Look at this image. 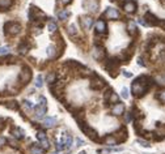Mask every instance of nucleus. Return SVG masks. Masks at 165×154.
Segmentation results:
<instances>
[{
    "instance_id": "30",
    "label": "nucleus",
    "mask_w": 165,
    "mask_h": 154,
    "mask_svg": "<svg viewBox=\"0 0 165 154\" xmlns=\"http://www.w3.org/2000/svg\"><path fill=\"white\" fill-rule=\"evenodd\" d=\"M68 32H69V34H72V35L77 34V29H76V25H75V24H71V25L68 26Z\"/></svg>"
},
{
    "instance_id": "2",
    "label": "nucleus",
    "mask_w": 165,
    "mask_h": 154,
    "mask_svg": "<svg viewBox=\"0 0 165 154\" xmlns=\"http://www.w3.org/2000/svg\"><path fill=\"white\" fill-rule=\"evenodd\" d=\"M20 30H21L20 24H17V22H7L5 24V33H8V34L17 35L18 33H20Z\"/></svg>"
},
{
    "instance_id": "19",
    "label": "nucleus",
    "mask_w": 165,
    "mask_h": 154,
    "mask_svg": "<svg viewBox=\"0 0 165 154\" xmlns=\"http://www.w3.org/2000/svg\"><path fill=\"white\" fill-rule=\"evenodd\" d=\"M47 56L51 59H54L56 56V47L55 46H48L47 47Z\"/></svg>"
},
{
    "instance_id": "22",
    "label": "nucleus",
    "mask_w": 165,
    "mask_h": 154,
    "mask_svg": "<svg viewBox=\"0 0 165 154\" xmlns=\"http://www.w3.org/2000/svg\"><path fill=\"white\" fill-rule=\"evenodd\" d=\"M127 29H128V33H130V34H135V32H136V25H135V22H134V21H128Z\"/></svg>"
},
{
    "instance_id": "4",
    "label": "nucleus",
    "mask_w": 165,
    "mask_h": 154,
    "mask_svg": "<svg viewBox=\"0 0 165 154\" xmlns=\"http://www.w3.org/2000/svg\"><path fill=\"white\" fill-rule=\"evenodd\" d=\"M123 9L127 13H134V12H136V3L134 0H126L123 3Z\"/></svg>"
},
{
    "instance_id": "5",
    "label": "nucleus",
    "mask_w": 165,
    "mask_h": 154,
    "mask_svg": "<svg viewBox=\"0 0 165 154\" xmlns=\"http://www.w3.org/2000/svg\"><path fill=\"white\" fill-rule=\"evenodd\" d=\"M103 16L109 20H118L119 19V12L115 9V8H108Z\"/></svg>"
},
{
    "instance_id": "45",
    "label": "nucleus",
    "mask_w": 165,
    "mask_h": 154,
    "mask_svg": "<svg viewBox=\"0 0 165 154\" xmlns=\"http://www.w3.org/2000/svg\"><path fill=\"white\" fill-rule=\"evenodd\" d=\"M79 154H87V153H85V152H80V153H79Z\"/></svg>"
},
{
    "instance_id": "6",
    "label": "nucleus",
    "mask_w": 165,
    "mask_h": 154,
    "mask_svg": "<svg viewBox=\"0 0 165 154\" xmlns=\"http://www.w3.org/2000/svg\"><path fill=\"white\" fill-rule=\"evenodd\" d=\"M30 17H32V20H41V17H45V13L39 11L38 8L32 7L30 8Z\"/></svg>"
},
{
    "instance_id": "9",
    "label": "nucleus",
    "mask_w": 165,
    "mask_h": 154,
    "mask_svg": "<svg viewBox=\"0 0 165 154\" xmlns=\"http://www.w3.org/2000/svg\"><path fill=\"white\" fill-rule=\"evenodd\" d=\"M56 123H58V119L54 117V116H48L43 120V125L46 127V128H53V127L56 125Z\"/></svg>"
},
{
    "instance_id": "31",
    "label": "nucleus",
    "mask_w": 165,
    "mask_h": 154,
    "mask_svg": "<svg viewBox=\"0 0 165 154\" xmlns=\"http://www.w3.org/2000/svg\"><path fill=\"white\" fill-rule=\"evenodd\" d=\"M41 146H42V149H45V150H47L48 148H50L47 138H45V140H41Z\"/></svg>"
},
{
    "instance_id": "10",
    "label": "nucleus",
    "mask_w": 165,
    "mask_h": 154,
    "mask_svg": "<svg viewBox=\"0 0 165 154\" xmlns=\"http://www.w3.org/2000/svg\"><path fill=\"white\" fill-rule=\"evenodd\" d=\"M96 32L98 33V34L106 33V22L103 20H98L96 22Z\"/></svg>"
},
{
    "instance_id": "34",
    "label": "nucleus",
    "mask_w": 165,
    "mask_h": 154,
    "mask_svg": "<svg viewBox=\"0 0 165 154\" xmlns=\"http://www.w3.org/2000/svg\"><path fill=\"white\" fill-rule=\"evenodd\" d=\"M22 105H24V107H26V108H34V105L32 103V102H29V101H24L22 102Z\"/></svg>"
},
{
    "instance_id": "28",
    "label": "nucleus",
    "mask_w": 165,
    "mask_h": 154,
    "mask_svg": "<svg viewBox=\"0 0 165 154\" xmlns=\"http://www.w3.org/2000/svg\"><path fill=\"white\" fill-rule=\"evenodd\" d=\"M35 86L37 87H42L43 86V77L41 76V74H38L35 78Z\"/></svg>"
},
{
    "instance_id": "3",
    "label": "nucleus",
    "mask_w": 165,
    "mask_h": 154,
    "mask_svg": "<svg viewBox=\"0 0 165 154\" xmlns=\"http://www.w3.org/2000/svg\"><path fill=\"white\" fill-rule=\"evenodd\" d=\"M103 86H105V81H103L101 77H98V76H94V78L92 80V82H90V87H92V89L100 90V89H102Z\"/></svg>"
},
{
    "instance_id": "23",
    "label": "nucleus",
    "mask_w": 165,
    "mask_h": 154,
    "mask_svg": "<svg viewBox=\"0 0 165 154\" xmlns=\"http://www.w3.org/2000/svg\"><path fill=\"white\" fill-rule=\"evenodd\" d=\"M28 50H29V46H28L26 43H21L20 46H18V52H20L21 55H25V54H28Z\"/></svg>"
},
{
    "instance_id": "1",
    "label": "nucleus",
    "mask_w": 165,
    "mask_h": 154,
    "mask_svg": "<svg viewBox=\"0 0 165 154\" xmlns=\"http://www.w3.org/2000/svg\"><path fill=\"white\" fill-rule=\"evenodd\" d=\"M147 92V85L143 81H140V78L132 84V94L135 97H142Z\"/></svg>"
},
{
    "instance_id": "21",
    "label": "nucleus",
    "mask_w": 165,
    "mask_h": 154,
    "mask_svg": "<svg viewBox=\"0 0 165 154\" xmlns=\"http://www.w3.org/2000/svg\"><path fill=\"white\" fill-rule=\"evenodd\" d=\"M62 140H63V143L64 145H66V148H69L72 145V137L69 135H64L62 136Z\"/></svg>"
},
{
    "instance_id": "12",
    "label": "nucleus",
    "mask_w": 165,
    "mask_h": 154,
    "mask_svg": "<svg viewBox=\"0 0 165 154\" xmlns=\"http://www.w3.org/2000/svg\"><path fill=\"white\" fill-rule=\"evenodd\" d=\"M30 77H32V71H29V69H24L20 74V80H21V82H24V84H26L28 81L30 80Z\"/></svg>"
},
{
    "instance_id": "33",
    "label": "nucleus",
    "mask_w": 165,
    "mask_h": 154,
    "mask_svg": "<svg viewBox=\"0 0 165 154\" xmlns=\"http://www.w3.org/2000/svg\"><path fill=\"white\" fill-rule=\"evenodd\" d=\"M7 107L12 108V110H16V108H17V102L16 101H11L9 103H7Z\"/></svg>"
},
{
    "instance_id": "16",
    "label": "nucleus",
    "mask_w": 165,
    "mask_h": 154,
    "mask_svg": "<svg viewBox=\"0 0 165 154\" xmlns=\"http://www.w3.org/2000/svg\"><path fill=\"white\" fill-rule=\"evenodd\" d=\"M145 24L147 25H156V24H157V20L155 19L153 14L147 13L145 14Z\"/></svg>"
},
{
    "instance_id": "35",
    "label": "nucleus",
    "mask_w": 165,
    "mask_h": 154,
    "mask_svg": "<svg viewBox=\"0 0 165 154\" xmlns=\"http://www.w3.org/2000/svg\"><path fill=\"white\" fill-rule=\"evenodd\" d=\"M64 148H66V145H64V143H63L62 138H60V141L56 144V149H58V150H63Z\"/></svg>"
},
{
    "instance_id": "42",
    "label": "nucleus",
    "mask_w": 165,
    "mask_h": 154,
    "mask_svg": "<svg viewBox=\"0 0 165 154\" xmlns=\"http://www.w3.org/2000/svg\"><path fill=\"white\" fill-rule=\"evenodd\" d=\"M131 122V112H127L126 114V123H130Z\"/></svg>"
},
{
    "instance_id": "18",
    "label": "nucleus",
    "mask_w": 165,
    "mask_h": 154,
    "mask_svg": "<svg viewBox=\"0 0 165 154\" xmlns=\"http://www.w3.org/2000/svg\"><path fill=\"white\" fill-rule=\"evenodd\" d=\"M105 144L109 145V146H114V145H117V138H115L114 136H106L105 137Z\"/></svg>"
},
{
    "instance_id": "41",
    "label": "nucleus",
    "mask_w": 165,
    "mask_h": 154,
    "mask_svg": "<svg viewBox=\"0 0 165 154\" xmlns=\"http://www.w3.org/2000/svg\"><path fill=\"white\" fill-rule=\"evenodd\" d=\"M76 145H77V146H81V145H84V141L81 140V138H76Z\"/></svg>"
},
{
    "instance_id": "37",
    "label": "nucleus",
    "mask_w": 165,
    "mask_h": 154,
    "mask_svg": "<svg viewBox=\"0 0 165 154\" xmlns=\"http://www.w3.org/2000/svg\"><path fill=\"white\" fill-rule=\"evenodd\" d=\"M37 138H38L39 141H41V140H45V138H46V135L43 133V132H38V133H37Z\"/></svg>"
},
{
    "instance_id": "36",
    "label": "nucleus",
    "mask_w": 165,
    "mask_h": 154,
    "mask_svg": "<svg viewBox=\"0 0 165 154\" xmlns=\"http://www.w3.org/2000/svg\"><path fill=\"white\" fill-rule=\"evenodd\" d=\"M121 95L123 97L124 99H127V98H128V90L126 89V87H123V89H122V93H121Z\"/></svg>"
},
{
    "instance_id": "29",
    "label": "nucleus",
    "mask_w": 165,
    "mask_h": 154,
    "mask_svg": "<svg viewBox=\"0 0 165 154\" xmlns=\"http://www.w3.org/2000/svg\"><path fill=\"white\" fill-rule=\"evenodd\" d=\"M47 28H48V30H50V33H55V32H56V29H58V26H56V24H55V22L50 21V22H48V25H47Z\"/></svg>"
},
{
    "instance_id": "11",
    "label": "nucleus",
    "mask_w": 165,
    "mask_h": 154,
    "mask_svg": "<svg viewBox=\"0 0 165 154\" xmlns=\"http://www.w3.org/2000/svg\"><path fill=\"white\" fill-rule=\"evenodd\" d=\"M113 114H114V115H122V114L124 112V105L123 103H121V102H119V103H115L114 106H113Z\"/></svg>"
},
{
    "instance_id": "15",
    "label": "nucleus",
    "mask_w": 165,
    "mask_h": 154,
    "mask_svg": "<svg viewBox=\"0 0 165 154\" xmlns=\"http://www.w3.org/2000/svg\"><path fill=\"white\" fill-rule=\"evenodd\" d=\"M12 135H13V137L14 138H18V140H20V138H24V131L21 128H13L12 129Z\"/></svg>"
},
{
    "instance_id": "25",
    "label": "nucleus",
    "mask_w": 165,
    "mask_h": 154,
    "mask_svg": "<svg viewBox=\"0 0 165 154\" xmlns=\"http://www.w3.org/2000/svg\"><path fill=\"white\" fill-rule=\"evenodd\" d=\"M118 99H119V97H118V94H115V93H111L110 94V97L108 98V102H110V103H117L118 102Z\"/></svg>"
},
{
    "instance_id": "7",
    "label": "nucleus",
    "mask_w": 165,
    "mask_h": 154,
    "mask_svg": "<svg viewBox=\"0 0 165 154\" xmlns=\"http://www.w3.org/2000/svg\"><path fill=\"white\" fill-rule=\"evenodd\" d=\"M92 55H93V58L96 59V60H101L105 56V50H103L102 47H94L93 48V51H92Z\"/></svg>"
},
{
    "instance_id": "32",
    "label": "nucleus",
    "mask_w": 165,
    "mask_h": 154,
    "mask_svg": "<svg viewBox=\"0 0 165 154\" xmlns=\"http://www.w3.org/2000/svg\"><path fill=\"white\" fill-rule=\"evenodd\" d=\"M7 54H9V47L8 46L0 47V55H7Z\"/></svg>"
},
{
    "instance_id": "40",
    "label": "nucleus",
    "mask_w": 165,
    "mask_h": 154,
    "mask_svg": "<svg viewBox=\"0 0 165 154\" xmlns=\"http://www.w3.org/2000/svg\"><path fill=\"white\" fill-rule=\"evenodd\" d=\"M5 144H7V140H5L4 137H1V136H0V146H4Z\"/></svg>"
},
{
    "instance_id": "17",
    "label": "nucleus",
    "mask_w": 165,
    "mask_h": 154,
    "mask_svg": "<svg viewBox=\"0 0 165 154\" xmlns=\"http://www.w3.org/2000/svg\"><path fill=\"white\" fill-rule=\"evenodd\" d=\"M82 4H84V7L87 8V9H89V11H97V4H96V3H93L92 0H87V1H84Z\"/></svg>"
},
{
    "instance_id": "26",
    "label": "nucleus",
    "mask_w": 165,
    "mask_h": 154,
    "mask_svg": "<svg viewBox=\"0 0 165 154\" xmlns=\"http://www.w3.org/2000/svg\"><path fill=\"white\" fill-rule=\"evenodd\" d=\"M12 4V0H0V8H9Z\"/></svg>"
},
{
    "instance_id": "24",
    "label": "nucleus",
    "mask_w": 165,
    "mask_h": 154,
    "mask_svg": "<svg viewBox=\"0 0 165 154\" xmlns=\"http://www.w3.org/2000/svg\"><path fill=\"white\" fill-rule=\"evenodd\" d=\"M69 14L71 13H69L68 11H59L58 12V17H59L60 20H67L69 17Z\"/></svg>"
},
{
    "instance_id": "44",
    "label": "nucleus",
    "mask_w": 165,
    "mask_h": 154,
    "mask_svg": "<svg viewBox=\"0 0 165 154\" xmlns=\"http://www.w3.org/2000/svg\"><path fill=\"white\" fill-rule=\"evenodd\" d=\"M60 1H62L64 5H67V4H69V3H71L72 0H60Z\"/></svg>"
},
{
    "instance_id": "38",
    "label": "nucleus",
    "mask_w": 165,
    "mask_h": 154,
    "mask_svg": "<svg viewBox=\"0 0 165 154\" xmlns=\"http://www.w3.org/2000/svg\"><path fill=\"white\" fill-rule=\"evenodd\" d=\"M158 99H160L161 102H165V90L158 93Z\"/></svg>"
},
{
    "instance_id": "14",
    "label": "nucleus",
    "mask_w": 165,
    "mask_h": 154,
    "mask_svg": "<svg viewBox=\"0 0 165 154\" xmlns=\"http://www.w3.org/2000/svg\"><path fill=\"white\" fill-rule=\"evenodd\" d=\"M35 112H37V117H41L43 116L46 114V111H47V108H46V105H41L39 103L38 106H35Z\"/></svg>"
},
{
    "instance_id": "20",
    "label": "nucleus",
    "mask_w": 165,
    "mask_h": 154,
    "mask_svg": "<svg viewBox=\"0 0 165 154\" xmlns=\"http://www.w3.org/2000/svg\"><path fill=\"white\" fill-rule=\"evenodd\" d=\"M43 150L41 146H38V145H33L32 148H30V154H43Z\"/></svg>"
},
{
    "instance_id": "27",
    "label": "nucleus",
    "mask_w": 165,
    "mask_h": 154,
    "mask_svg": "<svg viewBox=\"0 0 165 154\" xmlns=\"http://www.w3.org/2000/svg\"><path fill=\"white\" fill-rule=\"evenodd\" d=\"M55 78H56V76H55V73H48L47 74V77H46V81H47L48 84H54V82H56V81H55Z\"/></svg>"
},
{
    "instance_id": "39",
    "label": "nucleus",
    "mask_w": 165,
    "mask_h": 154,
    "mask_svg": "<svg viewBox=\"0 0 165 154\" xmlns=\"http://www.w3.org/2000/svg\"><path fill=\"white\" fill-rule=\"evenodd\" d=\"M138 143L142 145V146H145V148H149V146H151V145L147 143V141H143V140H138Z\"/></svg>"
},
{
    "instance_id": "46",
    "label": "nucleus",
    "mask_w": 165,
    "mask_h": 154,
    "mask_svg": "<svg viewBox=\"0 0 165 154\" xmlns=\"http://www.w3.org/2000/svg\"><path fill=\"white\" fill-rule=\"evenodd\" d=\"M53 154H56V153H53Z\"/></svg>"
},
{
    "instance_id": "8",
    "label": "nucleus",
    "mask_w": 165,
    "mask_h": 154,
    "mask_svg": "<svg viewBox=\"0 0 165 154\" xmlns=\"http://www.w3.org/2000/svg\"><path fill=\"white\" fill-rule=\"evenodd\" d=\"M80 127H81V129L85 132V135H87L89 138H92V140H97V133L92 128H89V127L85 125V124H80Z\"/></svg>"
},
{
    "instance_id": "13",
    "label": "nucleus",
    "mask_w": 165,
    "mask_h": 154,
    "mask_svg": "<svg viewBox=\"0 0 165 154\" xmlns=\"http://www.w3.org/2000/svg\"><path fill=\"white\" fill-rule=\"evenodd\" d=\"M81 24L85 29H90V26L93 25V19L90 16H85V17H81Z\"/></svg>"
},
{
    "instance_id": "43",
    "label": "nucleus",
    "mask_w": 165,
    "mask_h": 154,
    "mask_svg": "<svg viewBox=\"0 0 165 154\" xmlns=\"http://www.w3.org/2000/svg\"><path fill=\"white\" fill-rule=\"evenodd\" d=\"M138 64H139V65H144V62H143V59H142V58L138 59Z\"/></svg>"
}]
</instances>
